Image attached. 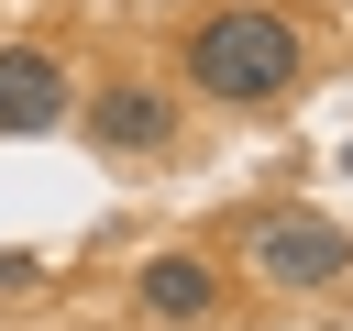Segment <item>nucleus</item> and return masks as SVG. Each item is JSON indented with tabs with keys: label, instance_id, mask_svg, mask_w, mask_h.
Instances as JSON below:
<instances>
[{
	"label": "nucleus",
	"instance_id": "nucleus-1",
	"mask_svg": "<svg viewBox=\"0 0 353 331\" xmlns=\"http://www.w3.org/2000/svg\"><path fill=\"white\" fill-rule=\"evenodd\" d=\"M298 66H309V33H298L287 11H265V0H221V11L188 33V88H199V99H232V110L287 99Z\"/></svg>",
	"mask_w": 353,
	"mask_h": 331
},
{
	"label": "nucleus",
	"instance_id": "nucleus-2",
	"mask_svg": "<svg viewBox=\"0 0 353 331\" xmlns=\"http://www.w3.org/2000/svg\"><path fill=\"white\" fill-rule=\"evenodd\" d=\"M243 254H254V276L287 287V298H320V287L353 276V232H342L331 210H254Z\"/></svg>",
	"mask_w": 353,
	"mask_h": 331
},
{
	"label": "nucleus",
	"instance_id": "nucleus-3",
	"mask_svg": "<svg viewBox=\"0 0 353 331\" xmlns=\"http://www.w3.org/2000/svg\"><path fill=\"white\" fill-rule=\"evenodd\" d=\"M88 143H110V154H154V143H176V88H154V77H110V88H88Z\"/></svg>",
	"mask_w": 353,
	"mask_h": 331
},
{
	"label": "nucleus",
	"instance_id": "nucleus-4",
	"mask_svg": "<svg viewBox=\"0 0 353 331\" xmlns=\"http://www.w3.org/2000/svg\"><path fill=\"white\" fill-rule=\"evenodd\" d=\"M66 110H77L66 66H55L44 44H0V132H55Z\"/></svg>",
	"mask_w": 353,
	"mask_h": 331
},
{
	"label": "nucleus",
	"instance_id": "nucleus-5",
	"mask_svg": "<svg viewBox=\"0 0 353 331\" xmlns=\"http://www.w3.org/2000/svg\"><path fill=\"white\" fill-rule=\"evenodd\" d=\"M132 298H143V320H210L221 309V265L210 254H154L132 276Z\"/></svg>",
	"mask_w": 353,
	"mask_h": 331
},
{
	"label": "nucleus",
	"instance_id": "nucleus-6",
	"mask_svg": "<svg viewBox=\"0 0 353 331\" xmlns=\"http://www.w3.org/2000/svg\"><path fill=\"white\" fill-rule=\"evenodd\" d=\"M342 177H353V143H342Z\"/></svg>",
	"mask_w": 353,
	"mask_h": 331
}]
</instances>
